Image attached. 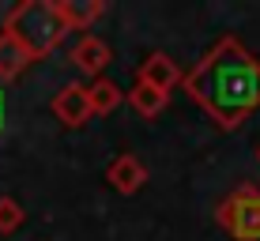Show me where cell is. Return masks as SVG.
I'll list each match as a JSON object with an SVG mask.
<instances>
[{"label": "cell", "mask_w": 260, "mask_h": 241, "mask_svg": "<svg viewBox=\"0 0 260 241\" xmlns=\"http://www.w3.org/2000/svg\"><path fill=\"white\" fill-rule=\"evenodd\" d=\"M185 91L219 128H238L260 106V60L226 34L196 60L192 72L181 76Z\"/></svg>", "instance_id": "obj_1"}, {"label": "cell", "mask_w": 260, "mask_h": 241, "mask_svg": "<svg viewBox=\"0 0 260 241\" xmlns=\"http://www.w3.org/2000/svg\"><path fill=\"white\" fill-rule=\"evenodd\" d=\"M4 30L12 34L30 57H46V53H53L60 46L68 26H64V19H60L53 0H23V4H15L12 12H8Z\"/></svg>", "instance_id": "obj_2"}, {"label": "cell", "mask_w": 260, "mask_h": 241, "mask_svg": "<svg viewBox=\"0 0 260 241\" xmlns=\"http://www.w3.org/2000/svg\"><path fill=\"white\" fill-rule=\"evenodd\" d=\"M219 226L234 241H260V189L253 185H238L215 211Z\"/></svg>", "instance_id": "obj_3"}, {"label": "cell", "mask_w": 260, "mask_h": 241, "mask_svg": "<svg viewBox=\"0 0 260 241\" xmlns=\"http://www.w3.org/2000/svg\"><path fill=\"white\" fill-rule=\"evenodd\" d=\"M136 83L151 87V91L170 94L177 83H181V68H177V60L170 57V53L155 49V53H147V57H143V64L136 68Z\"/></svg>", "instance_id": "obj_4"}, {"label": "cell", "mask_w": 260, "mask_h": 241, "mask_svg": "<svg viewBox=\"0 0 260 241\" xmlns=\"http://www.w3.org/2000/svg\"><path fill=\"white\" fill-rule=\"evenodd\" d=\"M53 117H57L64 128H83L91 121V106H87V87L83 83H64L57 94H53Z\"/></svg>", "instance_id": "obj_5"}, {"label": "cell", "mask_w": 260, "mask_h": 241, "mask_svg": "<svg viewBox=\"0 0 260 241\" xmlns=\"http://www.w3.org/2000/svg\"><path fill=\"white\" fill-rule=\"evenodd\" d=\"M106 181H110L113 192L121 196H136L143 185H147V166L140 162L132 151H124V155H117L110 166H106Z\"/></svg>", "instance_id": "obj_6"}, {"label": "cell", "mask_w": 260, "mask_h": 241, "mask_svg": "<svg viewBox=\"0 0 260 241\" xmlns=\"http://www.w3.org/2000/svg\"><path fill=\"white\" fill-rule=\"evenodd\" d=\"M110 60H113V53L98 34H83V38L76 42V49H72V64H76L83 76H94V79H102Z\"/></svg>", "instance_id": "obj_7"}, {"label": "cell", "mask_w": 260, "mask_h": 241, "mask_svg": "<svg viewBox=\"0 0 260 241\" xmlns=\"http://www.w3.org/2000/svg\"><path fill=\"white\" fill-rule=\"evenodd\" d=\"M57 12L68 30H91V23L106 12L102 0H57Z\"/></svg>", "instance_id": "obj_8"}, {"label": "cell", "mask_w": 260, "mask_h": 241, "mask_svg": "<svg viewBox=\"0 0 260 241\" xmlns=\"http://www.w3.org/2000/svg\"><path fill=\"white\" fill-rule=\"evenodd\" d=\"M121 102H124V91L113 83V79H94V83L87 87V106H91V117H106V113H113Z\"/></svg>", "instance_id": "obj_9"}, {"label": "cell", "mask_w": 260, "mask_h": 241, "mask_svg": "<svg viewBox=\"0 0 260 241\" xmlns=\"http://www.w3.org/2000/svg\"><path fill=\"white\" fill-rule=\"evenodd\" d=\"M30 60H34V57L12 38V34L0 30V79H15L26 64H30Z\"/></svg>", "instance_id": "obj_10"}, {"label": "cell", "mask_w": 260, "mask_h": 241, "mask_svg": "<svg viewBox=\"0 0 260 241\" xmlns=\"http://www.w3.org/2000/svg\"><path fill=\"white\" fill-rule=\"evenodd\" d=\"M128 106L140 113L143 121H151V117H158V113L166 110V102H170V94H162V91H151V87H143V83H136L128 94Z\"/></svg>", "instance_id": "obj_11"}, {"label": "cell", "mask_w": 260, "mask_h": 241, "mask_svg": "<svg viewBox=\"0 0 260 241\" xmlns=\"http://www.w3.org/2000/svg\"><path fill=\"white\" fill-rule=\"evenodd\" d=\"M26 211L19 200H12V196H0V234H15V230L23 226Z\"/></svg>", "instance_id": "obj_12"}, {"label": "cell", "mask_w": 260, "mask_h": 241, "mask_svg": "<svg viewBox=\"0 0 260 241\" xmlns=\"http://www.w3.org/2000/svg\"><path fill=\"white\" fill-rule=\"evenodd\" d=\"M0 128H4V94H0Z\"/></svg>", "instance_id": "obj_13"}]
</instances>
